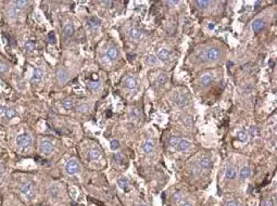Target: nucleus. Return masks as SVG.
<instances>
[{"label":"nucleus","mask_w":277,"mask_h":206,"mask_svg":"<svg viewBox=\"0 0 277 206\" xmlns=\"http://www.w3.org/2000/svg\"><path fill=\"white\" fill-rule=\"evenodd\" d=\"M169 58H170V51L166 49H162L159 51V53H158L157 59H159L160 61H162V62H165Z\"/></svg>","instance_id":"nucleus-14"},{"label":"nucleus","mask_w":277,"mask_h":206,"mask_svg":"<svg viewBox=\"0 0 277 206\" xmlns=\"http://www.w3.org/2000/svg\"><path fill=\"white\" fill-rule=\"evenodd\" d=\"M8 71H9V66H8L7 63H5V62L0 63V72L5 73V72H8Z\"/></svg>","instance_id":"nucleus-36"},{"label":"nucleus","mask_w":277,"mask_h":206,"mask_svg":"<svg viewBox=\"0 0 277 206\" xmlns=\"http://www.w3.org/2000/svg\"><path fill=\"white\" fill-rule=\"evenodd\" d=\"M209 28H210V30H213V28H214V24H213V23H210V24H209Z\"/></svg>","instance_id":"nucleus-47"},{"label":"nucleus","mask_w":277,"mask_h":206,"mask_svg":"<svg viewBox=\"0 0 277 206\" xmlns=\"http://www.w3.org/2000/svg\"><path fill=\"white\" fill-rule=\"evenodd\" d=\"M198 167H199L201 170H202V169L208 170V169H210L212 167V161H211L210 157H207V156L202 157V159H200L199 164H198Z\"/></svg>","instance_id":"nucleus-6"},{"label":"nucleus","mask_w":277,"mask_h":206,"mask_svg":"<svg viewBox=\"0 0 277 206\" xmlns=\"http://www.w3.org/2000/svg\"><path fill=\"white\" fill-rule=\"evenodd\" d=\"M130 116L134 117V118H137L140 116V111L138 109H133L132 112H130Z\"/></svg>","instance_id":"nucleus-37"},{"label":"nucleus","mask_w":277,"mask_h":206,"mask_svg":"<svg viewBox=\"0 0 277 206\" xmlns=\"http://www.w3.org/2000/svg\"><path fill=\"white\" fill-rule=\"evenodd\" d=\"M189 148H190V142L188 141V140L180 139L177 144V147H176V150H177V151H180V152H184V151H187Z\"/></svg>","instance_id":"nucleus-8"},{"label":"nucleus","mask_w":277,"mask_h":206,"mask_svg":"<svg viewBox=\"0 0 277 206\" xmlns=\"http://www.w3.org/2000/svg\"><path fill=\"white\" fill-rule=\"evenodd\" d=\"M113 159H114V162L116 163V164H122L123 163V156H122V154L121 153H116V154H114V156H113Z\"/></svg>","instance_id":"nucleus-35"},{"label":"nucleus","mask_w":277,"mask_h":206,"mask_svg":"<svg viewBox=\"0 0 277 206\" xmlns=\"http://www.w3.org/2000/svg\"><path fill=\"white\" fill-rule=\"evenodd\" d=\"M174 101L178 106L183 107V106H186V105L188 104L189 99H188V97L185 93H178V94H176V97L174 98Z\"/></svg>","instance_id":"nucleus-4"},{"label":"nucleus","mask_w":277,"mask_h":206,"mask_svg":"<svg viewBox=\"0 0 277 206\" xmlns=\"http://www.w3.org/2000/svg\"><path fill=\"white\" fill-rule=\"evenodd\" d=\"M88 159H91V161H97L100 157V151L97 149H91L88 151Z\"/></svg>","instance_id":"nucleus-15"},{"label":"nucleus","mask_w":277,"mask_h":206,"mask_svg":"<svg viewBox=\"0 0 277 206\" xmlns=\"http://www.w3.org/2000/svg\"><path fill=\"white\" fill-rule=\"evenodd\" d=\"M63 34L65 37H71L74 34V27L72 24H65L63 27Z\"/></svg>","instance_id":"nucleus-16"},{"label":"nucleus","mask_w":277,"mask_h":206,"mask_svg":"<svg viewBox=\"0 0 277 206\" xmlns=\"http://www.w3.org/2000/svg\"><path fill=\"white\" fill-rule=\"evenodd\" d=\"M179 138L178 137H175V136H173V137H171V139H170V144L172 145L173 148H176L177 147V144H178V142H179Z\"/></svg>","instance_id":"nucleus-34"},{"label":"nucleus","mask_w":277,"mask_h":206,"mask_svg":"<svg viewBox=\"0 0 277 206\" xmlns=\"http://www.w3.org/2000/svg\"><path fill=\"white\" fill-rule=\"evenodd\" d=\"M24 48L26 51H33V50L35 49V44L33 41H26L24 45Z\"/></svg>","instance_id":"nucleus-32"},{"label":"nucleus","mask_w":277,"mask_h":206,"mask_svg":"<svg viewBox=\"0 0 277 206\" xmlns=\"http://www.w3.org/2000/svg\"><path fill=\"white\" fill-rule=\"evenodd\" d=\"M20 13H21V9H19V8H16V7H12L8 10V16L11 19H14V18H16L18 15H20Z\"/></svg>","instance_id":"nucleus-19"},{"label":"nucleus","mask_w":277,"mask_h":206,"mask_svg":"<svg viewBox=\"0 0 277 206\" xmlns=\"http://www.w3.org/2000/svg\"><path fill=\"white\" fill-rule=\"evenodd\" d=\"M5 106H2V105H0V116H1V115H3V114H5Z\"/></svg>","instance_id":"nucleus-44"},{"label":"nucleus","mask_w":277,"mask_h":206,"mask_svg":"<svg viewBox=\"0 0 277 206\" xmlns=\"http://www.w3.org/2000/svg\"><path fill=\"white\" fill-rule=\"evenodd\" d=\"M5 117H7L8 119H13L14 117H16L18 113H16V111H15L14 109L10 107V109H5Z\"/></svg>","instance_id":"nucleus-23"},{"label":"nucleus","mask_w":277,"mask_h":206,"mask_svg":"<svg viewBox=\"0 0 277 206\" xmlns=\"http://www.w3.org/2000/svg\"><path fill=\"white\" fill-rule=\"evenodd\" d=\"M165 3L167 5H176L177 3H179V1H166Z\"/></svg>","instance_id":"nucleus-42"},{"label":"nucleus","mask_w":277,"mask_h":206,"mask_svg":"<svg viewBox=\"0 0 277 206\" xmlns=\"http://www.w3.org/2000/svg\"><path fill=\"white\" fill-rule=\"evenodd\" d=\"M53 144L51 143L50 141H47V140H45V141H43L41 143H40V152L43 154H50L53 152Z\"/></svg>","instance_id":"nucleus-5"},{"label":"nucleus","mask_w":277,"mask_h":206,"mask_svg":"<svg viewBox=\"0 0 277 206\" xmlns=\"http://www.w3.org/2000/svg\"><path fill=\"white\" fill-rule=\"evenodd\" d=\"M157 57L153 54H149L147 55V58H146V62H147V64L149 65H154L155 63H157Z\"/></svg>","instance_id":"nucleus-28"},{"label":"nucleus","mask_w":277,"mask_h":206,"mask_svg":"<svg viewBox=\"0 0 277 206\" xmlns=\"http://www.w3.org/2000/svg\"><path fill=\"white\" fill-rule=\"evenodd\" d=\"M142 149H144V151L146 152V153H151V152L154 150V143H153L151 140H147V141L145 142V144H144V147H142Z\"/></svg>","instance_id":"nucleus-18"},{"label":"nucleus","mask_w":277,"mask_h":206,"mask_svg":"<svg viewBox=\"0 0 277 206\" xmlns=\"http://www.w3.org/2000/svg\"><path fill=\"white\" fill-rule=\"evenodd\" d=\"M120 148V142L117 141V140H111L110 142V149L112 150V151H115V150H117Z\"/></svg>","instance_id":"nucleus-33"},{"label":"nucleus","mask_w":277,"mask_h":206,"mask_svg":"<svg viewBox=\"0 0 277 206\" xmlns=\"http://www.w3.org/2000/svg\"><path fill=\"white\" fill-rule=\"evenodd\" d=\"M264 206H274V203H273V200L272 199H266L264 201Z\"/></svg>","instance_id":"nucleus-39"},{"label":"nucleus","mask_w":277,"mask_h":206,"mask_svg":"<svg viewBox=\"0 0 277 206\" xmlns=\"http://www.w3.org/2000/svg\"><path fill=\"white\" fill-rule=\"evenodd\" d=\"M65 169H66V171H68L70 175H75V174H77V173H80V166L78 165L76 159H70V161L66 163Z\"/></svg>","instance_id":"nucleus-3"},{"label":"nucleus","mask_w":277,"mask_h":206,"mask_svg":"<svg viewBox=\"0 0 277 206\" xmlns=\"http://www.w3.org/2000/svg\"><path fill=\"white\" fill-rule=\"evenodd\" d=\"M180 206H192V204L189 203V202H184V203L180 204Z\"/></svg>","instance_id":"nucleus-46"},{"label":"nucleus","mask_w":277,"mask_h":206,"mask_svg":"<svg viewBox=\"0 0 277 206\" xmlns=\"http://www.w3.org/2000/svg\"><path fill=\"white\" fill-rule=\"evenodd\" d=\"M13 3H14V5L16 8H19V9H22V8L26 7L27 5V1H24V0H19V1H13Z\"/></svg>","instance_id":"nucleus-31"},{"label":"nucleus","mask_w":277,"mask_h":206,"mask_svg":"<svg viewBox=\"0 0 277 206\" xmlns=\"http://www.w3.org/2000/svg\"><path fill=\"white\" fill-rule=\"evenodd\" d=\"M123 84L126 88L128 89H135L137 87V80L134 78L133 76H127L125 77L124 80H123Z\"/></svg>","instance_id":"nucleus-7"},{"label":"nucleus","mask_w":277,"mask_h":206,"mask_svg":"<svg viewBox=\"0 0 277 206\" xmlns=\"http://www.w3.org/2000/svg\"><path fill=\"white\" fill-rule=\"evenodd\" d=\"M130 36L132 38H134V39H138V38L141 36V33H140V30H138V28H130Z\"/></svg>","instance_id":"nucleus-26"},{"label":"nucleus","mask_w":277,"mask_h":206,"mask_svg":"<svg viewBox=\"0 0 277 206\" xmlns=\"http://www.w3.org/2000/svg\"><path fill=\"white\" fill-rule=\"evenodd\" d=\"M43 76H44V73L39 68H35L34 72H33V76H32V82H39L40 80L43 79Z\"/></svg>","instance_id":"nucleus-9"},{"label":"nucleus","mask_w":277,"mask_h":206,"mask_svg":"<svg viewBox=\"0 0 277 206\" xmlns=\"http://www.w3.org/2000/svg\"><path fill=\"white\" fill-rule=\"evenodd\" d=\"M249 132L251 134H253V136H255V134H257V128H255V127H251V128H250V131Z\"/></svg>","instance_id":"nucleus-43"},{"label":"nucleus","mask_w":277,"mask_h":206,"mask_svg":"<svg viewBox=\"0 0 277 206\" xmlns=\"http://www.w3.org/2000/svg\"><path fill=\"white\" fill-rule=\"evenodd\" d=\"M32 189H33V186H32V183H30V182H24V183L21 184L20 191H21V193L26 194V195H27L28 193H30Z\"/></svg>","instance_id":"nucleus-13"},{"label":"nucleus","mask_w":277,"mask_h":206,"mask_svg":"<svg viewBox=\"0 0 277 206\" xmlns=\"http://www.w3.org/2000/svg\"><path fill=\"white\" fill-rule=\"evenodd\" d=\"M196 5H198L199 9H205V8H208L211 5V2L208 1V0H198V1H196Z\"/></svg>","instance_id":"nucleus-27"},{"label":"nucleus","mask_w":277,"mask_h":206,"mask_svg":"<svg viewBox=\"0 0 277 206\" xmlns=\"http://www.w3.org/2000/svg\"><path fill=\"white\" fill-rule=\"evenodd\" d=\"M87 24L89 27L91 28H96V27H99L100 24H101V21L97 18H89L87 20Z\"/></svg>","instance_id":"nucleus-17"},{"label":"nucleus","mask_w":277,"mask_h":206,"mask_svg":"<svg viewBox=\"0 0 277 206\" xmlns=\"http://www.w3.org/2000/svg\"><path fill=\"white\" fill-rule=\"evenodd\" d=\"M107 57L110 60H114L117 57V50L114 47H110L107 51Z\"/></svg>","instance_id":"nucleus-24"},{"label":"nucleus","mask_w":277,"mask_h":206,"mask_svg":"<svg viewBox=\"0 0 277 206\" xmlns=\"http://www.w3.org/2000/svg\"><path fill=\"white\" fill-rule=\"evenodd\" d=\"M167 75L166 74H164V73H162V74H160V76L158 77V82L160 85H164V84H166V82H167Z\"/></svg>","instance_id":"nucleus-30"},{"label":"nucleus","mask_w":277,"mask_h":206,"mask_svg":"<svg viewBox=\"0 0 277 206\" xmlns=\"http://www.w3.org/2000/svg\"><path fill=\"white\" fill-rule=\"evenodd\" d=\"M225 176L227 179H234L236 177V168L233 166H228L225 171Z\"/></svg>","instance_id":"nucleus-20"},{"label":"nucleus","mask_w":277,"mask_h":206,"mask_svg":"<svg viewBox=\"0 0 277 206\" xmlns=\"http://www.w3.org/2000/svg\"><path fill=\"white\" fill-rule=\"evenodd\" d=\"M212 76L211 75H209V74H205V75H203L202 77H201V84L203 85V86H209L211 82H212Z\"/></svg>","instance_id":"nucleus-25"},{"label":"nucleus","mask_w":277,"mask_h":206,"mask_svg":"<svg viewBox=\"0 0 277 206\" xmlns=\"http://www.w3.org/2000/svg\"><path fill=\"white\" fill-rule=\"evenodd\" d=\"M78 112H82V113H85V112H87L88 110H89V106L88 105H86V104H82V105H80L78 106Z\"/></svg>","instance_id":"nucleus-38"},{"label":"nucleus","mask_w":277,"mask_h":206,"mask_svg":"<svg viewBox=\"0 0 277 206\" xmlns=\"http://www.w3.org/2000/svg\"><path fill=\"white\" fill-rule=\"evenodd\" d=\"M140 206H147V205H140Z\"/></svg>","instance_id":"nucleus-48"},{"label":"nucleus","mask_w":277,"mask_h":206,"mask_svg":"<svg viewBox=\"0 0 277 206\" xmlns=\"http://www.w3.org/2000/svg\"><path fill=\"white\" fill-rule=\"evenodd\" d=\"M221 52L220 50L217 48H211V49H208L204 53H203V57H204L205 61H215L220 58Z\"/></svg>","instance_id":"nucleus-2"},{"label":"nucleus","mask_w":277,"mask_h":206,"mask_svg":"<svg viewBox=\"0 0 277 206\" xmlns=\"http://www.w3.org/2000/svg\"><path fill=\"white\" fill-rule=\"evenodd\" d=\"M49 39H50V42L52 44V42H55V35L53 34H50L49 35Z\"/></svg>","instance_id":"nucleus-45"},{"label":"nucleus","mask_w":277,"mask_h":206,"mask_svg":"<svg viewBox=\"0 0 277 206\" xmlns=\"http://www.w3.org/2000/svg\"><path fill=\"white\" fill-rule=\"evenodd\" d=\"M173 197H174V201L175 202H179L180 199H182V194H180V193H175L174 195H173Z\"/></svg>","instance_id":"nucleus-40"},{"label":"nucleus","mask_w":277,"mask_h":206,"mask_svg":"<svg viewBox=\"0 0 277 206\" xmlns=\"http://www.w3.org/2000/svg\"><path fill=\"white\" fill-rule=\"evenodd\" d=\"M117 184L121 189H123L125 192L130 191V187H128V180L125 177H120L117 179Z\"/></svg>","instance_id":"nucleus-10"},{"label":"nucleus","mask_w":277,"mask_h":206,"mask_svg":"<svg viewBox=\"0 0 277 206\" xmlns=\"http://www.w3.org/2000/svg\"><path fill=\"white\" fill-rule=\"evenodd\" d=\"M58 78H59V82H65L69 79V73L64 68H61V70L58 71Z\"/></svg>","instance_id":"nucleus-12"},{"label":"nucleus","mask_w":277,"mask_h":206,"mask_svg":"<svg viewBox=\"0 0 277 206\" xmlns=\"http://www.w3.org/2000/svg\"><path fill=\"white\" fill-rule=\"evenodd\" d=\"M226 206H239V204H238V202H236V201H229L227 204H226Z\"/></svg>","instance_id":"nucleus-41"},{"label":"nucleus","mask_w":277,"mask_h":206,"mask_svg":"<svg viewBox=\"0 0 277 206\" xmlns=\"http://www.w3.org/2000/svg\"><path fill=\"white\" fill-rule=\"evenodd\" d=\"M263 27H264V21L261 20V19H257L255 21H253L252 23V30L253 32L257 33L260 30H262Z\"/></svg>","instance_id":"nucleus-11"},{"label":"nucleus","mask_w":277,"mask_h":206,"mask_svg":"<svg viewBox=\"0 0 277 206\" xmlns=\"http://www.w3.org/2000/svg\"><path fill=\"white\" fill-rule=\"evenodd\" d=\"M250 175H251V170H250L249 167H242L241 170H240V179L241 180H245V179L249 178Z\"/></svg>","instance_id":"nucleus-21"},{"label":"nucleus","mask_w":277,"mask_h":206,"mask_svg":"<svg viewBox=\"0 0 277 206\" xmlns=\"http://www.w3.org/2000/svg\"><path fill=\"white\" fill-rule=\"evenodd\" d=\"M62 107L65 110H71L73 107V101L72 100H64L62 101Z\"/></svg>","instance_id":"nucleus-29"},{"label":"nucleus","mask_w":277,"mask_h":206,"mask_svg":"<svg viewBox=\"0 0 277 206\" xmlns=\"http://www.w3.org/2000/svg\"><path fill=\"white\" fill-rule=\"evenodd\" d=\"M237 139L239 140L240 142H247L248 139H249V134L246 132V131H243V130L238 131L237 132Z\"/></svg>","instance_id":"nucleus-22"},{"label":"nucleus","mask_w":277,"mask_h":206,"mask_svg":"<svg viewBox=\"0 0 277 206\" xmlns=\"http://www.w3.org/2000/svg\"><path fill=\"white\" fill-rule=\"evenodd\" d=\"M16 144L20 148H28L32 144V137L28 134H21L16 138Z\"/></svg>","instance_id":"nucleus-1"}]
</instances>
